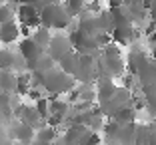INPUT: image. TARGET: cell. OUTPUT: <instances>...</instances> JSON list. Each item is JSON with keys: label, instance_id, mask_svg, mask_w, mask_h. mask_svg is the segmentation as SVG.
I'll list each match as a JSON object with an SVG mask.
<instances>
[{"label": "cell", "instance_id": "d590c367", "mask_svg": "<svg viewBox=\"0 0 156 145\" xmlns=\"http://www.w3.org/2000/svg\"><path fill=\"white\" fill-rule=\"evenodd\" d=\"M34 145H52V143H46V141H36Z\"/></svg>", "mask_w": 156, "mask_h": 145}, {"label": "cell", "instance_id": "ba28073f", "mask_svg": "<svg viewBox=\"0 0 156 145\" xmlns=\"http://www.w3.org/2000/svg\"><path fill=\"white\" fill-rule=\"evenodd\" d=\"M94 74H96V68H94L92 56H80V60H78V70H76V74H74V80L86 84L94 77Z\"/></svg>", "mask_w": 156, "mask_h": 145}, {"label": "cell", "instance_id": "ffe728a7", "mask_svg": "<svg viewBox=\"0 0 156 145\" xmlns=\"http://www.w3.org/2000/svg\"><path fill=\"white\" fill-rule=\"evenodd\" d=\"M54 66H56V62H54V60H52L48 54H44L36 64H34L32 74H38V76H42V74H46V72H50V70H54Z\"/></svg>", "mask_w": 156, "mask_h": 145}, {"label": "cell", "instance_id": "1f68e13d", "mask_svg": "<svg viewBox=\"0 0 156 145\" xmlns=\"http://www.w3.org/2000/svg\"><path fill=\"white\" fill-rule=\"evenodd\" d=\"M62 123V117L58 115H48V127H58Z\"/></svg>", "mask_w": 156, "mask_h": 145}, {"label": "cell", "instance_id": "484cf974", "mask_svg": "<svg viewBox=\"0 0 156 145\" xmlns=\"http://www.w3.org/2000/svg\"><path fill=\"white\" fill-rule=\"evenodd\" d=\"M56 139V131H54V127H40L36 131V141H46V143H52V141Z\"/></svg>", "mask_w": 156, "mask_h": 145}, {"label": "cell", "instance_id": "4dcf8cb0", "mask_svg": "<svg viewBox=\"0 0 156 145\" xmlns=\"http://www.w3.org/2000/svg\"><path fill=\"white\" fill-rule=\"evenodd\" d=\"M84 4H86V0H66V10L70 14H78L82 12Z\"/></svg>", "mask_w": 156, "mask_h": 145}, {"label": "cell", "instance_id": "f1b7e54d", "mask_svg": "<svg viewBox=\"0 0 156 145\" xmlns=\"http://www.w3.org/2000/svg\"><path fill=\"white\" fill-rule=\"evenodd\" d=\"M34 109L40 115V119H48V115H50V101H46L44 97H40L36 101V105H34Z\"/></svg>", "mask_w": 156, "mask_h": 145}, {"label": "cell", "instance_id": "7a4b0ae2", "mask_svg": "<svg viewBox=\"0 0 156 145\" xmlns=\"http://www.w3.org/2000/svg\"><path fill=\"white\" fill-rule=\"evenodd\" d=\"M38 76V74H36ZM40 86L44 87L48 94H66V91H72L74 90V77L68 76V74H64L62 70H50V72H46L40 76Z\"/></svg>", "mask_w": 156, "mask_h": 145}, {"label": "cell", "instance_id": "2e32d148", "mask_svg": "<svg viewBox=\"0 0 156 145\" xmlns=\"http://www.w3.org/2000/svg\"><path fill=\"white\" fill-rule=\"evenodd\" d=\"M16 84H18V74L0 72V91H4V94L16 91Z\"/></svg>", "mask_w": 156, "mask_h": 145}, {"label": "cell", "instance_id": "5bb4252c", "mask_svg": "<svg viewBox=\"0 0 156 145\" xmlns=\"http://www.w3.org/2000/svg\"><path fill=\"white\" fill-rule=\"evenodd\" d=\"M18 117H20V123H26L30 127H36L38 121H40V115L36 114V109L30 107V105H20L18 107Z\"/></svg>", "mask_w": 156, "mask_h": 145}, {"label": "cell", "instance_id": "e0dca14e", "mask_svg": "<svg viewBox=\"0 0 156 145\" xmlns=\"http://www.w3.org/2000/svg\"><path fill=\"white\" fill-rule=\"evenodd\" d=\"M116 139L120 141L118 145H136V127H134V123H128L126 127H122Z\"/></svg>", "mask_w": 156, "mask_h": 145}, {"label": "cell", "instance_id": "f35d334b", "mask_svg": "<svg viewBox=\"0 0 156 145\" xmlns=\"http://www.w3.org/2000/svg\"><path fill=\"white\" fill-rule=\"evenodd\" d=\"M96 145H102V143H96Z\"/></svg>", "mask_w": 156, "mask_h": 145}, {"label": "cell", "instance_id": "30bf717a", "mask_svg": "<svg viewBox=\"0 0 156 145\" xmlns=\"http://www.w3.org/2000/svg\"><path fill=\"white\" fill-rule=\"evenodd\" d=\"M136 76L140 77L142 90L144 87H150V86H156V62L154 60H146V62L138 68Z\"/></svg>", "mask_w": 156, "mask_h": 145}, {"label": "cell", "instance_id": "4316f807", "mask_svg": "<svg viewBox=\"0 0 156 145\" xmlns=\"http://www.w3.org/2000/svg\"><path fill=\"white\" fill-rule=\"evenodd\" d=\"M10 109H12V97H10V94L0 91V115L2 117H10Z\"/></svg>", "mask_w": 156, "mask_h": 145}, {"label": "cell", "instance_id": "52a82bcc", "mask_svg": "<svg viewBox=\"0 0 156 145\" xmlns=\"http://www.w3.org/2000/svg\"><path fill=\"white\" fill-rule=\"evenodd\" d=\"M26 68L20 54H14L12 50H0V72H14V70Z\"/></svg>", "mask_w": 156, "mask_h": 145}, {"label": "cell", "instance_id": "d4e9b609", "mask_svg": "<svg viewBox=\"0 0 156 145\" xmlns=\"http://www.w3.org/2000/svg\"><path fill=\"white\" fill-rule=\"evenodd\" d=\"M30 82H32V76H28V74H18L16 94H20V95H28V91H30Z\"/></svg>", "mask_w": 156, "mask_h": 145}, {"label": "cell", "instance_id": "ac0fdd59", "mask_svg": "<svg viewBox=\"0 0 156 145\" xmlns=\"http://www.w3.org/2000/svg\"><path fill=\"white\" fill-rule=\"evenodd\" d=\"M78 60H80V56L76 54V52H72L70 56H66L64 60H60V70L64 74H68V76H72L74 77V74H76V70H78Z\"/></svg>", "mask_w": 156, "mask_h": 145}, {"label": "cell", "instance_id": "6da1fadb", "mask_svg": "<svg viewBox=\"0 0 156 145\" xmlns=\"http://www.w3.org/2000/svg\"><path fill=\"white\" fill-rule=\"evenodd\" d=\"M72 20V14L66 10V6L58 4V2H52L46 8L40 10V26L46 30H64L66 26Z\"/></svg>", "mask_w": 156, "mask_h": 145}, {"label": "cell", "instance_id": "8992f818", "mask_svg": "<svg viewBox=\"0 0 156 145\" xmlns=\"http://www.w3.org/2000/svg\"><path fill=\"white\" fill-rule=\"evenodd\" d=\"M46 50H48V56L58 64L60 60H64L66 56L72 54V44H70V40L66 36H52Z\"/></svg>", "mask_w": 156, "mask_h": 145}, {"label": "cell", "instance_id": "277c9868", "mask_svg": "<svg viewBox=\"0 0 156 145\" xmlns=\"http://www.w3.org/2000/svg\"><path fill=\"white\" fill-rule=\"evenodd\" d=\"M98 68L106 76H120L124 72V62L120 58V50L116 46H106L102 52V60L98 62Z\"/></svg>", "mask_w": 156, "mask_h": 145}, {"label": "cell", "instance_id": "9c48e42d", "mask_svg": "<svg viewBox=\"0 0 156 145\" xmlns=\"http://www.w3.org/2000/svg\"><path fill=\"white\" fill-rule=\"evenodd\" d=\"M18 20L26 28H40V12L30 4L18 6Z\"/></svg>", "mask_w": 156, "mask_h": 145}, {"label": "cell", "instance_id": "7402d4cb", "mask_svg": "<svg viewBox=\"0 0 156 145\" xmlns=\"http://www.w3.org/2000/svg\"><path fill=\"white\" fill-rule=\"evenodd\" d=\"M32 40L36 42L38 46H40L42 50L46 52V48H48V44H50V40H52V36H50V32L46 30V28H36V32H34V36H32Z\"/></svg>", "mask_w": 156, "mask_h": 145}, {"label": "cell", "instance_id": "836d02e7", "mask_svg": "<svg viewBox=\"0 0 156 145\" xmlns=\"http://www.w3.org/2000/svg\"><path fill=\"white\" fill-rule=\"evenodd\" d=\"M148 14H150V18H152V22H156V0H154V4L148 8Z\"/></svg>", "mask_w": 156, "mask_h": 145}, {"label": "cell", "instance_id": "4fadbf2b", "mask_svg": "<svg viewBox=\"0 0 156 145\" xmlns=\"http://www.w3.org/2000/svg\"><path fill=\"white\" fill-rule=\"evenodd\" d=\"M116 91H118V87L114 86V84L110 82V80H102L100 84H98V101H100V105L102 104H106V101H110L112 97L116 95Z\"/></svg>", "mask_w": 156, "mask_h": 145}, {"label": "cell", "instance_id": "ab89813d", "mask_svg": "<svg viewBox=\"0 0 156 145\" xmlns=\"http://www.w3.org/2000/svg\"><path fill=\"white\" fill-rule=\"evenodd\" d=\"M0 2H4V0H0Z\"/></svg>", "mask_w": 156, "mask_h": 145}, {"label": "cell", "instance_id": "f546056e", "mask_svg": "<svg viewBox=\"0 0 156 145\" xmlns=\"http://www.w3.org/2000/svg\"><path fill=\"white\" fill-rule=\"evenodd\" d=\"M12 20H14L12 8H10V6H6V4H0V26H2V24H6V22H12Z\"/></svg>", "mask_w": 156, "mask_h": 145}, {"label": "cell", "instance_id": "8fae6325", "mask_svg": "<svg viewBox=\"0 0 156 145\" xmlns=\"http://www.w3.org/2000/svg\"><path fill=\"white\" fill-rule=\"evenodd\" d=\"M12 137L16 141H20V143H24V145H28L30 141L36 137V131H34V127H30V125H26V123H16V125L12 127Z\"/></svg>", "mask_w": 156, "mask_h": 145}, {"label": "cell", "instance_id": "44dd1931", "mask_svg": "<svg viewBox=\"0 0 156 145\" xmlns=\"http://www.w3.org/2000/svg\"><path fill=\"white\" fill-rule=\"evenodd\" d=\"M146 60H148L146 54H142V52L134 50V52H130V54H128V62H126V66H128V70H130L132 74H136L138 68H140V66H142Z\"/></svg>", "mask_w": 156, "mask_h": 145}, {"label": "cell", "instance_id": "8d00e7d4", "mask_svg": "<svg viewBox=\"0 0 156 145\" xmlns=\"http://www.w3.org/2000/svg\"><path fill=\"white\" fill-rule=\"evenodd\" d=\"M152 60L156 62V48H154V52H152Z\"/></svg>", "mask_w": 156, "mask_h": 145}, {"label": "cell", "instance_id": "9a60e30c", "mask_svg": "<svg viewBox=\"0 0 156 145\" xmlns=\"http://www.w3.org/2000/svg\"><path fill=\"white\" fill-rule=\"evenodd\" d=\"M134 117H136V109H134L132 104H126L124 107H120L116 111V115L112 119L118 121L120 125H128V123H134Z\"/></svg>", "mask_w": 156, "mask_h": 145}, {"label": "cell", "instance_id": "5b68a950", "mask_svg": "<svg viewBox=\"0 0 156 145\" xmlns=\"http://www.w3.org/2000/svg\"><path fill=\"white\" fill-rule=\"evenodd\" d=\"M18 54H20V58L24 60L26 68L32 72V70H34V64H36L38 60L46 54V52L42 50L40 46L32 40V38H22V40H20V44H18Z\"/></svg>", "mask_w": 156, "mask_h": 145}, {"label": "cell", "instance_id": "d6a6232c", "mask_svg": "<svg viewBox=\"0 0 156 145\" xmlns=\"http://www.w3.org/2000/svg\"><path fill=\"white\" fill-rule=\"evenodd\" d=\"M122 86H124V90H130V87H132V76H124L122 77Z\"/></svg>", "mask_w": 156, "mask_h": 145}, {"label": "cell", "instance_id": "e575fe53", "mask_svg": "<svg viewBox=\"0 0 156 145\" xmlns=\"http://www.w3.org/2000/svg\"><path fill=\"white\" fill-rule=\"evenodd\" d=\"M148 42H150V44H156V32L148 34Z\"/></svg>", "mask_w": 156, "mask_h": 145}, {"label": "cell", "instance_id": "d6986e66", "mask_svg": "<svg viewBox=\"0 0 156 145\" xmlns=\"http://www.w3.org/2000/svg\"><path fill=\"white\" fill-rule=\"evenodd\" d=\"M134 36V30L132 26H120V28H114L112 30V40L118 42V44H128Z\"/></svg>", "mask_w": 156, "mask_h": 145}, {"label": "cell", "instance_id": "74e56055", "mask_svg": "<svg viewBox=\"0 0 156 145\" xmlns=\"http://www.w3.org/2000/svg\"><path fill=\"white\" fill-rule=\"evenodd\" d=\"M64 145H82V143H64Z\"/></svg>", "mask_w": 156, "mask_h": 145}, {"label": "cell", "instance_id": "3957f363", "mask_svg": "<svg viewBox=\"0 0 156 145\" xmlns=\"http://www.w3.org/2000/svg\"><path fill=\"white\" fill-rule=\"evenodd\" d=\"M68 40H70V44H72V50H76L78 56H92V54H96L98 48H100L96 36H88V34H84V32L78 30V28H74V30L70 32Z\"/></svg>", "mask_w": 156, "mask_h": 145}, {"label": "cell", "instance_id": "83f0119b", "mask_svg": "<svg viewBox=\"0 0 156 145\" xmlns=\"http://www.w3.org/2000/svg\"><path fill=\"white\" fill-rule=\"evenodd\" d=\"M144 101H146L148 109L156 115V86L144 87Z\"/></svg>", "mask_w": 156, "mask_h": 145}, {"label": "cell", "instance_id": "cb8c5ba5", "mask_svg": "<svg viewBox=\"0 0 156 145\" xmlns=\"http://www.w3.org/2000/svg\"><path fill=\"white\" fill-rule=\"evenodd\" d=\"M120 129H122V125H120L118 121H114V119H112V121H106L104 125H102V131H104L106 139H116Z\"/></svg>", "mask_w": 156, "mask_h": 145}, {"label": "cell", "instance_id": "7c38bea8", "mask_svg": "<svg viewBox=\"0 0 156 145\" xmlns=\"http://www.w3.org/2000/svg\"><path fill=\"white\" fill-rule=\"evenodd\" d=\"M18 34H20V28L14 20L0 26V42L2 44H12L14 40H18Z\"/></svg>", "mask_w": 156, "mask_h": 145}, {"label": "cell", "instance_id": "603a6c76", "mask_svg": "<svg viewBox=\"0 0 156 145\" xmlns=\"http://www.w3.org/2000/svg\"><path fill=\"white\" fill-rule=\"evenodd\" d=\"M68 114V104L62 100H50V115H58L64 119V115Z\"/></svg>", "mask_w": 156, "mask_h": 145}]
</instances>
